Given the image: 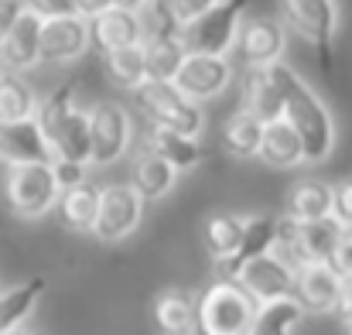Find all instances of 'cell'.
Returning a JSON list of instances; mask_svg holds the SVG:
<instances>
[{
  "label": "cell",
  "instance_id": "obj_12",
  "mask_svg": "<svg viewBox=\"0 0 352 335\" xmlns=\"http://www.w3.org/2000/svg\"><path fill=\"white\" fill-rule=\"evenodd\" d=\"M346 277L329 260H305L294 267V298L311 315H329L339 308Z\"/></svg>",
  "mask_w": 352,
  "mask_h": 335
},
{
  "label": "cell",
  "instance_id": "obj_38",
  "mask_svg": "<svg viewBox=\"0 0 352 335\" xmlns=\"http://www.w3.org/2000/svg\"><path fill=\"white\" fill-rule=\"evenodd\" d=\"M24 7H28L24 0H0V41H3V34L14 28V21L21 17Z\"/></svg>",
  "mask_w": 352,
  "mask_h": 335
},
{
  "label": "cell",
  "instance_id": "obj_20",
  "mask_svg": "<svg viewBox=\"0 0 352 335\" xmlns=\"http://www.w3.org/2000/svg\"><path fill=\"white\" fill-rule=\"evenodd\" d=\"M256 158H260L263 164H270V168H298V164H305V147H301L298 130H294L284 116L263 123Z\"/></svg>",
  "mask_w": 352,
  "mask_h": 335
},
{
  "label": "cell",
  "instance_id": "obj_23",
  "mask_svg": "<svg viewBox=\"0 0 352 335\" xmlns=\"http://www.w3.org/2000/svg\"><path fill=\"white\" fill-rule=\"evenodd\" d=\"M175 182H178V171L164 158H157L154 151L140 147V154L130 164V185L140 192V199L144 202H157V199H164L175 188Z\"/></svg>",
  "mask_w": 352,
  "mask_h": 335
},
{
  "label": "cell",
  "instance_id": "obj_29",
  "mask_svg": "<svg viewBox=\"0 0 352 335\" xmlns=\"http://www.w3.org/2000/svg\"><path fill=\"white\" fill-rule=\"evenodd\" d=\"M41 291H45V277H31V281H21V284L0 291V335L24 325V318L34 312Z\"/></svg>",
  "mask_w": 352,
  "mask_h": 335
},
{
  "label": "cell",
  "instance_id": "obj_19",
  "mask_svg": "<svg viewBox=\"0 0 352 335\" xmlns=\"http://www.w3.org/2000/svg\"><path fill=\"white\" fill-rule=\"evenodd\" d=\"M274 243H277V219L274 216H246L243 239H239L236 253L226 257V260H219V277H236L243 263H250L253 257L270 253Z\"/></svg>",
  "mask_w": 352,
  "mask_h": 335
},
{
  "label": "cell",
  "instance_id": "obj_11",
  "mask_svg": "<svg viewBox=\"0 0 352 335\" xmlns=\"http://www.w3.org/2000/svg\"><path fill=\"white\" fill-rule=\"evenodd\" d=\"M188 100L206 103L216 100L219 93H226V86L233 83V62L230 55H202V52H188L178 76L171 79Z\"/></svg>",
  "mask_w": 352,
  "mask_h": 335
},
{
  "label": "cell",
  "instance_id": "obj_15",
  "mask_svg": "<svg viewBox=\"0 0 352 335\" xmlns=\"http://www.w3.org/2000/svg\"><path fill=\"white\" fill-rule=\"evenodd\" d=\"M0 161H7V164H31V161L52 164L55 161L38 116L0 120Z\"/></svg>",
  "mask_w": 352,
  "mask_h": 335
},
{
  "label": "cell",
  "instance_id": "obj_43",
  "mask_svg": "<svg viewBox=\"0 0 352 335\" xmlns=\"http://www.w3.org/2000/svg\"><path fill=\"white\" fill-rule=\"evenodd\" d=\"M346 325H349V335H352V318H349V322H346Z\"/></svg>",
  "mask_w": 352,
  "mask_h": 335
},
{
  "label": "cell",
  "instance_id": "obj_42",
  "mask_svg": "<svg viewBox=\"0 0 352 335\" xmlns=\"http://www.w3.org/2000/svg\"><path fill=\"white\" fill-rule=\"evenodd\" d=\"M3 335H31V332H24V329L17 325V329H10V332H3Z\"/></svg>",
  "mask_w": 352,
  "mask_h": 335
},
{
  "label": "cell",
  "instance_id": "obj_27",
  "mask_svg": "<svg viewBox=\"0 0 352 335\" xmlns=\"http://www.w3.org/2000/svg\"><path fill=\"white\" fill-rule=\"evenodd\" d=\"M287 216L294 223H311L332 216V185L322 178H301L287 195Z\"/></svg>",
  "mask_w": 352,
  "mask_h": 335
},
{
  "label": "cell",
  "instance_id": "obj_1",
  "mask_svg": "<svg viewBox=\"0 0 352 335\" xmlns=\"http://www.w3.org/2000/svg\"><path fill=\"white\" fill-rule=\"evenodd\" d=\"M277 89H280V103H284V120L298 130L301 147H305V164H322L329 161L332 147H336V120L329 107L315 96V89L284 62L267 65Z\"/></svg>",
  "mask_w": 352,
  "mask_h": 335
},
{
  "label": "cell",
  "instance_id": "obj_30",
  "mask_svg": "<svg viewBox=\"0 0 352 335\" xmlns=\"http://www.w3.org/2000/svg\"><path fill=\"white\" fill-rule=\"evenodd\" d=\"M243 226H246V216H236V213H212L206 219L202 243H206V250H209V257L216 263L236 253V246L243 239Z\"/></svg>",
  "mask_w": 352,
  "mask_h": 335
},
{
  "label": "cell",
  "instance_id": "obj_14",
  "mask_svg": "<svg viewBox=\"0 0 352 335\" xmlns=\"http://www.w3.org/2000/svg\"><path fill=\"white\" fill-rule=\"evenodd\" d=\"M233 281H239V288L256 305L270 301V298H280V294H294V267L284 257H277L274 250L263 253V257H253L250 263H243Z\"/></svg>",
  "mask_w": 352,
  "mask_h": 335
},
{
  "label": "cell",
  "instance_id": "obj_2",
  "mask_svg": "<svg viewBox=\"0 0 352 335\" xmlns=\"http://www.w3.org/2000/svg\"><path fill=\"white\" fill-rule=\"evenodd\" d=\"M34 116L45 130V140H48L55 161L89 164V110L79 107L72 83H65V86L52 89L45 100H38Z\"/></svg>",
  "mask_w": 352,
  "mask_h": 335
},
{
  "label": "cell",
  "instance_id": "obj_13",
  "mask_svg": "<svg viewBox=\"0 0 352 335\" xmlns=\"http://www.w3.org/2000/svg\"><path fill=\"white\" fill-rule=\"evenodd\" d=\"M236 48L246 65H274V62H280V55L287 48V28H284V21L267 17V14L243 17Z\"/></svg>",
  "mask_w": 352,
  "mask_h": 335
},
{
  "label": "cell",
  "instance_id": "obj_41",
  "mask_svg": "<svg viewBox=\"0 0 352 335\" xmlns=\"http://www.w3.org/2000/svg\"><path fill=\"white\" fill-rule=\"evenodd\" d=\"M117 3H120V7H126V10H144L151 0H117Z\"/></svg>",
  "mask_w": 352,
  "mask_h": 335
},
{
  "label": "cell",
  "instance_id": "obj_40",
  "mask_svg": "<svg viewBox=\"0 0 352 335\" xmlns=\"http://www.w3.org/2000/svg\"><path fill=\"white\" fill-rule=\"evenodd\" d=\"M346 322L352 318V277H346V288H342V298H339V308H336Z\"/></svg>",
  "mask_w": 352,
  "mask_h": 335
},
{
  "label": "cell",
  "instance_id": "obj_36",
  "mask_svg": "<svg viewBox=\"0 0 352 335\" xmlns=\"http://www.w3.org/2000/svg\"><path fill=\"white\" fill-rule=\"evenodd\" d=\"M332 267H336L342 277H352V229L342 233V239H339V246H336V253H332Z\"/></svg>",
  "mask_w": 352,
  "mask_h": 335
},
{
  "label": "cell",
  "instance_id": "obj_18",
  "mask_svg": "<svg viewBox=\"0 0 352 335\" xmlns=\"http://www.w3.org/2000/svg\"><path fill=\"white\" fill-rule=\"evenodd\" d=\"M195 301H199V294H192L185 288H164L154 298L157 335H195Z\"/></svg>",
  "mask_w": 352,
  "mask_h": 335
},
{
  "label": "cell",
  "instance_id": "obj_28",
  "mask_svg": "<svg viewBox=\"0 0 352 335\" xmlns=\"http://www.w3.org/2000/svg\"><path fill=\"white\" fill-rule=\"evenodd\" d=\"M342 233L346 229L332 216L311 219V223H298V263H305V260H329L332 263V253H336Z\"/></svg>",
  "mask_w": 352,
  "mask_h": 335
},
{
  "label": "cell",
  "instance_id": "obj_33",
  "mask_svg": "<svg viewBox=\"0 0 352 335\" xmlns=\"http://www.w3.org/2000/svg\"><path fill=\"white\" fill-rule=\"evenodd\" d=\"M332 219L342 229H352V178L332 185Z\"/></svg>",
  "mask_w": 352,
  "mask_h": 335
},
{
  "label": "cell",
  "instance_id": "obj_9",
  "mask_svg": "<svg viewBox=\"0 0 352 335\" xmlns=\"http://www.w3.org/2000/svg\"><path fill=\"white\" fill-rule=\"evenodd\" d=\"M130 140H133V123L120 103H100L89 110V164L123 161Z\"/></svg>",
  "mask_w": 352,
  "mask_h": 335
},
{
  "label": "cell",
  "instance_id": "obj_37",
  "mask_svg": "<svg viewBox=\"0 0 352 335\" xmlns=\"http://www.w3.org/2000/svg\"><path fill=\"white\" fill-rule=\"evenodd\" d=\"M34 14L41 17H58V14H76V0H24Z\"/></svg>",
  "mask_w": 352,
  "mask_h": 335
},
{
  "label": "cell",
  "instance_id": "obj_22",
  "mask_svg": "<svg viewBox=\"0 0 352 335\" xmlns=\"http://www.w3.org/2000/svg\"><path fill=\"white\" fill-rule=\"evenodd\" d=\"M144 147L154 151L157 158H164L178 175L182 171H192L199 168L202 161V147H199V137H185L178 130H168V127H147V137H144Z\"/></svg>",
  "mask_w": 352,
  "mask_h": 335
},
{
  "label": "cell",
  "instance_id": "obj_3",
  "mask_svg": "<svg viewBox=\"0 0 352 335\" xmlns=\"http://www.w3.org/2000/svg\"><path fill=\"white\" fill-rule=\"evenodd\" d=\"M256 301L233 277L212 281L195 301V335H250Z\"/></svg>",
  "mask_w": 352,
  "mask_h": 335
},
{
  "label": "cell",
  "instance_id": "obj_34",
  "mask_svg": "<svg viewBox=\"0 0 352 335\" xmlns=\"http://www.w3.org/2000/svg\"><path fill=\"white\" fill-rule=\"evenodd\" d=\"M212 3H216V0H164L168 14H171L182 28H185V24H192L195 17H202Z\"/></svg>",
  "mask_w": 352,
  "mask_h": 335
},
{
  "label": "cell",
  "instance_id": "obj_21",
  "mask_svg": "<svg viewBox=\"0 0 352 335\" xmlns=\"http://www.w3.org/2000/svg\"><path fill=\"white\" fill-rule=\"evenodd\" d=\"M260 133H263V120L246 107H239L219 127V147L236 161H253L260 151Z\"/></svg>",
  "mask_w": 352,
  "mask_h": 335
},
{
  "label": "cell",
  "instance_id": "obj_44",
  "mask_svg": "<svg viewBox=\"0 0 352 335\" xmlns=\"http://www.w3.org/2000/svg\"><path fill=\"white\" fill-rule=\"evenodd\" d=\"M0 76H3V62H0Z\"/></svg>",
  "mask_w": 352,
  "mask_h": 335
},
{
  "label": "cell",
  "instance_id": "obj_35",
  "mask_svg": "<svg viewBox=\"0 0 352 335\" xmlns=\"http://www.w3.org/2000/svg\"><path fill=\"white\" fill-rule=\"evenodd\" d=\"M86 168L89 164H82V161H52V171H55L58 188H72V185L86 182Z\"/></svg>",
  "mask_w": 352,
  "mask_h": 335
},
{
  "label": "cell",
  "instance_id": "obj_8",
  "mask_svg": "<svg viewBox=\"0 0 352 335\" xmlns=\"http://www.w3.org/2000/svg\"><path fill=\"white\" fill-rule=\"evenodd\" d=\"M144 199L133 185L113 182L107 188H100V216L93 226V236L100 243H123L126 236L137 233V226L144 219Z\"/></svg>",
  "mask_w": 352,
  "mask_h": 335
},
{
  "label": "cell",
  "instance_id": "obj_31",
  "mask_svg": "<svg viewBox=\"0 0 352 335\" xmlns=\"http://www.w3.org/2000/svg\"><path fill=\"white\" fill-rule=\"evenodd\" d=\"M107 72L110 79L123 89H137L140 83H147V65H144V45H126L107 52Z\"/></svg>",
  "mask_w": 352,
  "mask_h": 335
},
{
  "label": "cell",
  "instance_id": "obj_4",
  "mask_svg": "<svg viewBox=\"0 0 352 335\" xmlns=\"http://www.w3.org/2000/svg\"><path fill=\"white\" fill-rule=\"evenodd\" d=\"M133 100L140 113L154 123V127H168L178 130L185 137H199L206 127V113L195 100H188L171 79H147L133 89Z\"/></svg>",
  "mask_w": 352,
  "mask_h": 335
},
{
  "label": "cell",
  "instance_id": "obj_24",
  "mask_svg": "<svg viewBox=\"0 0 352 335\" xmlns=\"http://www.w3.org/2000/svg\"><path fill=\"white\" fill-rule=\"evenodd\" d=\"M243 107L250 113H256L263 123L284 116L280 89H277L267 65H246V72H243Z\"/></svg>",
  "mask_w": 352,
  "mask_h": 335
},
{
  "label": "cell",
  "instance_id": "obj_10",
  "mask_svg": "<svg viewBox=\"0 0 352 335\" xmlns=\"http://www.w3.org/2000/svg\"><path fill=\"white\" fill-rule=\"evenodd\" d=\"M89 17L76 14H58L41 21V62L48 65H69L79 62L89 52Z\"/></svg>",
  "mask_w": 352,
  "mask_h": 335
},
{
  "label": "cell",
  "instance_id": "obj_32",
  "mask_svg": "<svg viewBox=\"0 0 352 335\" xmlns=\"http://www.w3.org/2000/svg\"><path fill=\"white\" fill-rule=\"evenodd\" d=\"M34 113L38 93L17 76H0V120H28Z\"/></svg>",
  "mask_w": 352,
  "mask_h": 335
},
{
  "label": "cell",
  "instance_id": "obj_26",
  "mask_svg": "<svg viewBox=\"0 0 352 335\" xmlns=\"http://www.w3.org/2000/svg\"><path fill=\"white\" fill-rule=\"evenodd\" d=\"M305 318V308L294 294H280L256 305L250 335H298V325Z\"/></svg>",
  "mask_w": 352,
  "mask_h": 335
},
{
  "label": "cell",
  "instance_id": "obj_17",
  "mask_svg": "<svg viewBox=\"0 0 352 335\" xmlns=\"http://www.w3.org/2000/svg\"><path fill=\"white\" fill-rule=\"evenodd\" d=\"M144 14L140 10H126V7H110L96 17H89V38L93 45L107 55L113 48H126V45H140L144 41Z\"/></svg>",
  "mask_w": 352,
  "mask_h": 335
},
{
  "label": "cell",
  "instance_id": "obj_6",
  "mask_svg": "<svg viewBox=\"0 0 352 335\" xmlns=\"http://www.w3.org/2000/svg\"><path fill=\"white\" fill-rule=\"evenodd\" d=\"M250 0H216L202 17L182 28V45L185 52H202V55H226L236 48V34L243 24Z\"/></svg>",
  "mask_w": 352,
  "mask_h": 335
},
{
  "label": "cell",
  "instance_id": "obj_16",
  "mask_svg": "<svg viewBox=\"0 0 352 335\" xmlns=\"http://www.w3.org/2000/svg\"><path fill=\"white\" fill-rule=\"evenodd\" d=\"M41 14H34L31 7L21 10V17L14 21V28L3 34L0 41V62L14 72H28L34 65H41Z\"/></svg>",
  "mask_w": 352,
  "mask_h": 335
},
{
  "label": "cell",
  "instance_id": "obj_39",
  "mask_svg": "<svg viewBox=\"0 0 352 335\" xmlns=\"http://www.w3.org/2000/svg\"><path fill=\"white\" fill-rule=\"evenodd\" d=\"M110 7H117V0H76V10L82 17H96V14H103Z\"/></svg>",
  "mask_w": 352,
  "mask_h": 335
},
{
  "label": "cell",
  "instance_id": "obj_25",
  "mask_svg": "<svg viewBox=\"0 0 352 335\" xmlns=\"http://www.w3.org/2000/svg\"><path fill=\"white\" fill-rule=\"evenodd\" d=\"M55 213L65 229L72 233H93L96 216H100V188L89 185V182H79L72 188H62L58 202H55Z\"/></svg>",
  "mask_w": 352,
  "mask_h": 335
},
{
  "label": "cell",
  "instance_id": "obj_7",
  "mask_svg": "<svg viewBox=\"0 0 352 335\" xmlns=\"http://www.w3.org/2000/svg\"><path fill=\"white\" fill-rule=\"evenodd\" d=\"M280 21L284 28L311 41L322 62L329 65V55L339 34V0H280Z\"/></svg>",
  "mask_w": 352,
  "mask_h": 335
},
{
  "label": "cell",
  "instance_id": "obj_5",
  "mask_svg": "<svg viewBox=\"0 0 352 335\" xmlns=\"http://www.w3.org/2000/svg\"><path fill=\"white\" fill-rule=\"evenodd\" d=\"M3 195L14 216L21 219H41L55 209L62 188L55 182L52 164L31 161V164H10L7 168V182H3Z\"/></svg>",
  "mask_w": 352,
  "mask_h": 335
}]
</instances>
